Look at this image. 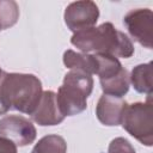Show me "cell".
<instances>
[{
    "label": "cell",
    "mask_w": 153,
    "mask_h": 153,
    "mask_svg": "<svg viewBox=\"0 0 153 153\" xmlns=\"http://www.w3.org/2000/svg\"><path fill=\"white\" fill-rule=\"evenodd\" d=\"M63 63L69 69L82 71L90 75L97 74V59L94 54L78 53L68 49L63 53Z\"/></svg>",
    "instance_id": "cell-10"
},
{
    "label": "cell",
    "mask_w": 153,
    "mask_h": 153,
    "mask_svg": "<svg viewBox=\"0 0 153 153\" xmlns=\"http://www.w3.org/2000/svg\"><path fill=\"white\" fill-rule=\"evenodd\" d=\"M99 82L104 94L122 98L129 91V86H130L129 73L126 68H123L118 74L108 79L99 80Z\"/></svg>",
    "instance_id": "cell-12"
},
{
    "label": "cell",
    "mask_w": 153,
    "mask_h": 153,
    "mask_svg": "<svg viewBox=\"0 0 153 153\" xmlns=\"http://www.w3.org/2000/svg\"><path fill=\"white\" fill-rule=\"evenodd\" d=\"M4 74H5V72L1 69L0 71V115H4V114H6L7 111L11 110V108H10L5 96H4V92H2V78H4Z\"/></svg>",
    "instance_id": "cell-17"
},
{
    "label": "cell",
    "mask_w": 153,
    "mask_h": 153,
    "mask_svg": "<svg viewBox=\"0 0 153 153\" xmlns=\"http://www.w3.org/2000/svg\"><path fill=\"white\" fill-rule=\"evenodd\" d=\"M19 19V6L13 0H0V31L10 29Z\"/></svg>",
    "instance_id": "cell-14"
},
{
    "label": "cell",
    "mask_w": 153,
    "mask_h": 153,
    "mask_svg": "<svg viewBox=\"0 0 153 153\" xmlns=\"http://www.w3.org/2000/svg\"><path fill=\"white\" fill-rule=\"evenodd\" d=\"M37 131L30 120L20 115H7L0 120V136L17 146H27L36 139Z\"/></svg>",
    "instance_id": "cell-6"
},
{
    "label": "cell",
    "mask_w": 153,
    "mask_h": 153,
    "mask_svg": "<svg viewBox=\"0 0 153 153\" xmlns=\"http://www.w3.org/2000/svg\"><path fill=\"white\" fill-rule=\"evenodd\" d=\"M31 153H67V143L57 134L45 135L38 140Z\"/></svg>",
    "instance_id": "cell-13"
},
{
    "label": "cell",
    "mask_w": 153,
    "mask_h": 153,
    "mask_svg": "<svg viewBox=\"0 0 153 153\" xmlns=\"http://www.w3.org/2000/svg\"><path fill=\"white\" fill-rule=\"evenodd\" d=\"M71 43L86 54H105L128 59L134 54V45L129 37L117 30L111 23H103L73 33Z\"/></svg>",
    "instance_id": "cell-1"
},
{
    "label": "cell",
    "mask_w": 153,
    "mask_h": 153,
    "mask_svg": "<svg viewBox=\"0 0 153 153\" xmlns=\"http://www.w3.org/2000/svg\"><path fill=\"white\" fill-rule=\"evenodd\" d=\"M0 153H17V145L11 140L0 136Z\"/></svg>",
    "instance_id": "cell-16"
},
{
    "label": "cell",
    "mask_w": 153,
    "mask_h": 153,
    "mask_svg": "<svg viewBox=\"0 0 153 153\" xmlns=\"http://www.w3.org/2000/svg\"><path fill=\"white\" fill-rule=\"evenodd\" d=\"M93 90V79L88 73L71 69L63 78L62 85L56 93L57 105L61 114L74 116L87 108V98Z\"/></svg>",
    "instance_id": "cell-3"
},
{
    "label": "cell",
    "mask_w": 153,
    "mask_h": 153,
    "mask_svg": "<svg viewBox=\"0 0 153 153\" xmlns=\"http://www.w3.org/2000/svg\"><path fill=\"white\" fill-rule=\"evenodd\" d=\"M0 71H1V68H0Z\"/></svg>",
    "instance_id": "cell-18"
},
{
    "label": "cell",
    "mask_w": 153,
    "mask_h": 153,
    "mask_svg": "<svg viewBox=\"0 0 153 153\" xmlns=\"http://www.w3.org/2000/svg\"><path fill=\"white\" fill-rule=\"evenodd\" d=\"M108 153H136L131 143L124 137H116L109 143Z\"/></svg>",
    "instance_id": "cell-15"
},
{
    "label": "cell",
    "mask_w": 153,
    "mask_h": 153,
    "mask_svg": "<svg viewBox=\"0 0 153 153\" xmlns=\"http://www.w3.org/2000/svg\"><path fill=\"white\" fill-rule=\"evenodd\" d=\"M65 23L74 33L96 25L99 18V8L96 2L81 0L69 4L65 10Z\"/></svg>",
    "instance_id": "cell-5"
},
{
    "label": "cell",
    "mask_w": 153,
    "mask_h": 153,
    "mask_svg": "<svg viewBox=\"0 0 153 153\" xmlns=\"http://www.w3.org/2000/svg\"><path fill=\"white\" fill-rule=\"evenodd\" d=\"M2 92L11 109L31 115L41 100L43 90L41 80L33 74L5 72Z\"/></svg>",
    "instance_id": "cell-2"
},
{
    "label": "cell",
    "mask_w": 153,
    "mask_h": 153,
    "mask_svg": "<svg viewBox=\"0 0 153 153\" xmlns=\"http://www.w3.org/2000/svg\"><path fill=\"white\" fill-rule=\"evenodd\" d=\"M153 63H142L137 65L131 69V73L129 75L130 82L134 87V90L139 93H146L152 94V76H153Z\"/></svg>",
    "instance_id": "cell-11"
},
{
    "label": "cell",
    "mask_w": 153,
    "mask_h": 153,
    "mask_svg": "<svg viewBox=\"0 0 153 153\" xmlns=\"http://www.w3.org/2000/svg\"><path fill=\"white\" fill-rule=\"evenodd\" d=\"M127 105L128 104L123 98L103 94L97 103L96 116L98 121L104 126H120L122 123L123 114Z\"/></svg>",
    "instance_id": "cell-9"
},
{
    "label": "cell",
    "mask_w": 153,
    "mask_h": 153,
    "mask_svg": "<svg viewBox=\"0 0 153 153\" xmlns=\"http://www.w3.org/2000/svg\"><path fill=\"white\" fill-rule=\"evenodd\" d=\"M151 96L148 94L146 103L136 102L128 104L121 123L134 139L148 147L153 145V104Z\"/></svg>",
    "instance_id": "cell-4"
},
{
    "label": "cell",
    "mask_w": 153,
    "mask_h": 153,
    "mask_svg": "<svg viewBox=\"0 0 153 153\" xmlns=\"http://www.w3.org/2000/svg\"><path fill=\"white\" fill-rule=\"evenodd\" d=\"M123 23L130 36L141 45L152 49V30H153V13L149 8H136L129 11Z\"/></svg>",
    "instance_id": "cell-7"
},
{
    "label": "cell",
    "mask_w": 153,
    "mask_h": 153,
    "mask_svg": "<svg viewBox=\"0 0 153 153\" xmlns=\"http://www.w3.org/2000/svg\"><path fill=\"white\" fill-rule=\"evenodd\" d=\"M31 118L39 126H57L63 120L65 116L61 114L56 100V93L54 91H43L41 100L31 114Z\"/></svg>",
    "instance_id": "cell-8"
}]
</instances>
